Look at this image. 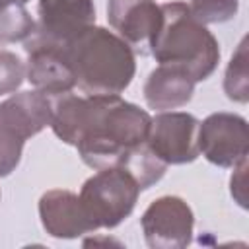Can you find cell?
Listing matches in <instances>:
<instances>
[{"label": "cell", "mask_w": 249, "mask_h": 249, "mask_svg": "<svg viewBox=\"0 0 249 249\" xmlns=\"http://www.w3.org/2000/svg\"><path fill=\"white\" fill-rule=\"evenodd\" d=\"M152 117L121 95L60 93L53 101V132L76 146L80 158L93 169L119 165L123 156L146 142Z\"/></svg>", "instance_id": "obj_1"}, {"label": "cell", "mask_w": 249, "mask_h": 249, "mask_svg": "<svg viewBox=\"0 0 249 249\" xmlns=\"http://www.w3.org/2000/svg\"><path fill=\"white\" fill-rule=\"evenodd\" d=\"M76 86L88 95H119L136 72L132 49L103 27H88L66 43Z\"/></svg>", "instance_id": "obj_2"}, {"label": "cell", "mask_w": 249, "mask_h": 249, "mask_svg": "<svg viewBox=\"0 0 249 249\" xmlns=\"http://www.w3.org/2000/svg\"><path fill=\"white\" fill-rule=\"evenodd\" d=\"M160 8L161 25L150 54L160 64H171L185 70L195 84L206 80L220 60L216 37L191 14L189 4L175 0L160 4Z\"/></svg>", "instance_id": "obj_3"}, {"label": "cell", "mask_w": 249, "mask_h": 249, "mask_svg": "<svg viewBox=\"0 0 249 249\" xmlns=\"http://www.w3.org/2000/svg\"><path fill=\"white\" fill-rule=\"evenodd\" d=\"M53 121V99L39 91H21L0 103V177L10 175L19 160L25 140Z\"/></svg>", "instance_id": "obj_4"}, {"label": "cell", "mask_w": 249, "mask_h": 249, "mask_svg": "<svg viewBox=\"0 0 249 249\" xmlns=\"http://www.w3.org/2000/svg\"><path fill=\"white\" fill-rule=\"evenodd\" d=\"M140 187L136 179L121 165L97 169L80 191L84 210L95 228H117L136 206Z\"/></svg>", "instance_id": "obj_5"}, {"label": "cell", "mask_w": 249, "mask_h": 249, "mask_svg": "<svg viewBox=\"0 0 249 249\" xmlns=\"http://www.w3.org/2000/svg\"><path fill=\"white\" fill-rule=\"evenodd\" d=\"M198 152L218 167H235L247 160V121L235 113H212L198 123Z\"/></svg>", "instance_id": "obj_6"}, {"label": "cell", "mask_w": 249, "mask_h": 249, "mask_svg": "<svg viewBox=\"0 0 249 249\" xmlns=\"http://www.w3.org/2000/svg\"><path fill=\"white\" fill-rule=\"evenodd\" d=\"M146 144L167 165L191 163L200 154L198 119L183 111H163L152 119Z\"/></svg>", "instance_id": "obj_7"}, {"label": "cell", "mask_w": 249, "mask_h": 249, "mask_svg": "<svg viewBox=\"0 0 249 249\" xmlns=\"http://www.w3.org/2000/svg\"><path fill=\"white\" fill-rule=\"evenodd\" d=\"M140 224L152 249H179L191 243L195 216L183 198L161 196L146 208Z\"/></svg>", "instance_id": "obj_8"}, {"label": "cell", "mask_w": 249, "mask_h": 249, "mask_svg": "<svg viewBox=\"0 0 249 249\" xmlns=\"http://www.w3.org/2000/svg\"><path fill=\"white\" fill-rule=\"evenodd\" d=\"M23 49L27 53L25 76L35 89L47 95H60L74 89L76 78L66 56V45L45 41L33 33Z\"/></svg>", "instance_id": "obj_9"}, {"label": "cell", "mask_w": 249, "mask_h": 249, "mask_svg": "<svg viewBox=\"0 0 249 249\" xmlns=\"http://www.w3.org/2000/svg\"><path fill=\"white\" fill-rule=\"evenodd\" d=\"M107 19L132 53L146 56L161 25V8L156 0H109Z\"/></svg>", "instance_id": "obj_10"}, {"label": "cell", "mask_w": 249, "mask_h": 249, "mask_svg": "<svg viewBox=\"0 0 249 249\" xmlns=\"http://www.w3.org/2000/svg\"><path fill=\"white\" fill-rule=\"evenodd\" d=\"M95 23L93 0H39V23L35 35L66 45Z\"/></svg>", "instance_id": "obj_11"}, {"label": "cell", "mask_w": 249, "mask_h": 249, "mask_svg": "<svg viewBox=\"0 0 249 249\" xmlns=\"http://www.w3.org/2000/svg\"><path fill=\"white\" fill-rule=\"evenodd\" d=\"M39 216L43 228L53 237L72 239L97 230L84 210L80 196L64 189H53L41 196Z\"/></svg>", "instance_id": "obj_12"}, {"label": "cell", "mask_w": 249, "mask_h": 249, "mask_svg": "<svg viewBox=\"0 0 249 249\" xmlns=\"http://www.w3.org/2000/svg\"><path fill=\"white\" fill-rule=\"evenodd\" d=\"M195 82L193 78L171 64H160L150 72L144 84V99L150 109L169 111L187 105L193 99Z\"/></svg>", "instance_id": "obj_13"}, {"label": "cell", "mask_w": 249, "mask_h": 249, "mask_svg": "<svg viewBox=\"0 0 249 249\" xmlns=\"http://www.w3.org/2000/svg\"><path fill=\"white\" fill-rule=\"evenodd\" d=\"M119 165L123 169H126L136 179L140 191L150 189L154 183H158L163 177L165 169H167V163H163L150 150V146L146 142H142V144L134 146L132 150H128L123 156V160L119 161Z\"/></svg>", "instance_id": "obj_14"}, {"label": "cell", "mask_w": 249, "mask_h": 249, "mask_svg": "<svg viewBox=\"0 0 249 249\" xmlns=\"http://www.w3.org/2000/svg\"><path fill=\"white\" fill-rule=\"evenodd\" d=\"M35 21L19 2H0V43L27 41L35 33Z\"/></svg>", "instance_id": "obj_15"}, {"label": "cell", "mask_w": 249, "mask_h": 249, "mask_svg": "<svg viewBox=\"0 0 249 249\" xmlns=\"http://www.w3.org/2000/svg\"><path fill=\"white\" fill-rule=\"evenodd\" d=\"M247 39H243L230 60L224 80V91L231 101L245 103L249 99V78H247Z\"/></svg>", "instance_id": "obj_16"}, {"label": "cell", "mask_w": 249, "mask_h": 249, "mask_svg": "<svg viewBox=\"0 0 249 249\" xmlns=\"http://www.w3.org/2000/svg\"><path fill=\"white\" fill-rule=\"evenodd\" d=\"M239 0H191L189 10L200 23H224L237 14Z\"/></svg>", "instance_id": "obj_17"}, {"label": "cell", "mask_w": 249, "mask_h": 249, "mask_svg": "<svg viewBox=\"0 0 249 249\" xmlns=\"http://www.w3.org/2000/svg\"><path fill=\"white\" fill-rule=\"evenodd\" d=\"M25 78V66L18 54L0 49V95L14 93Z\"/></svg>", "instance_id": "obj_18"}, {"label": "cell", "mask_w": 249, "mask_h": 249, "mask_svg": "<svg viewBox=\"0 0 249 249\" xmlns=\"http://www.w3.org/2000/svg\"><path fill=\"white\" fill-rule=\"evenodd\" d=\"M0 2H19V4H25V2H29V0H0Z\"/></svg>", "instance_id": "obj_19"}]
</instances>
